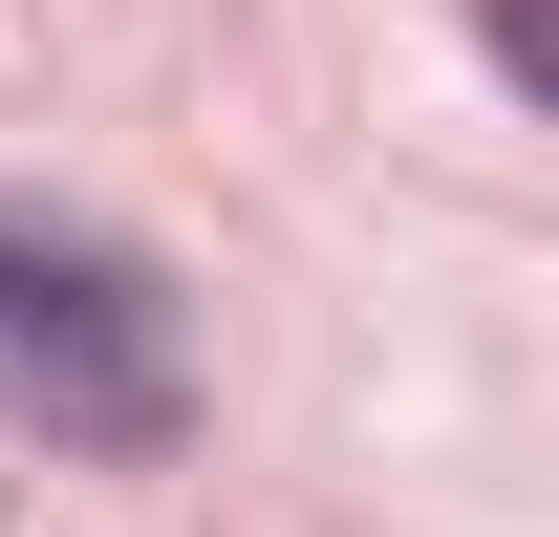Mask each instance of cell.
<instances>
[{
	"label": "cell",
	"mask_w": 559,
	"mask_h": 537,
	"mask_svg": "<svg viewBox=\"0 0 559 537\" xmlns=\"http://www.w3.org/2000/svg\"><path fill=\"white\" fill-rule=\"evenodd\" d=\"M0 430L44 452H108L151 473L194 430V344H173V279L86 215H0Z\"/></svg>",
	"instance_id": "cell-1"
}]
</instances>
